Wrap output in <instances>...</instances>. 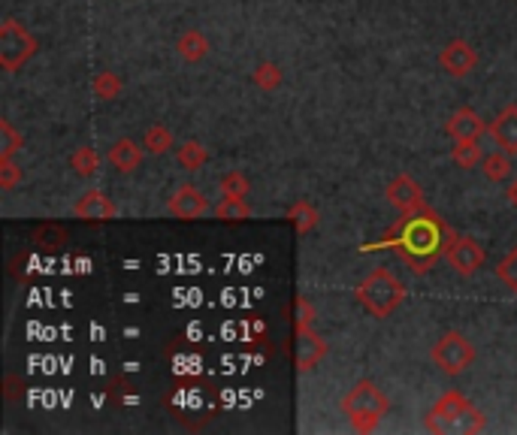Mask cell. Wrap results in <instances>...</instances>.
<instances>
[{"mask_svg":"<svg viewBox=\"0 0 517 435\" xmlns=\"http://www.w3.org/2000/svg\"><path fill=\"white\" fill-rule=\"evenodd\" d=\"M442 236H448L445 224L433 212H424L420 218L405 221V227L396 236V248L415 267V272H427V267L435 260V254L445 248Z\"/></svg>","mask_w":517,"mask_h":435,"instance_id":"cell-1","label":"cell"},{"mask_svg":"<svg viewBox=\"0 0 517 435\" xmlns=\"http://www.w3.org/2000/svg\"><path fill=\"white\" fill-rule=\"evenodd\" d=\"M484 423H487L484 415L460 393V390H450V393L442 396V400L433 405L430 417H427V430L430 432H450V430L478 432V430H484Z\"/></svg>","mask_w":517,"mask_h":435,"instance_id":"cell-2","label":"cell"},{"mask_svg":"<svg viewBox=\"0 0 517 435\" xmlns=\"http://www.w3.org/2000/svg\"><path fill=\"white\" fill-rule=\"evenodd\" d=\"M405 299V284L390 269H375L357 287V302L372 318H388Z\"/></svg>","mask_w":517,"mask_h":435,"instance_id":"cell-3","label":"cell"},{"mask_svg":"<svg viewBox=\"0 0 517 435\" xmlns=\"http://www.w3.org/2000/svg\"><path fill=\"white\" fill-rule=\"evenodd\" d=\"M342 411L357 432H372L379 426V420L390 411V402L372 381H360L342 400Z\"/></svg>","mask_w":517,"mask_h":435,"instance_id":"cell-4","label":"cell"},{"mask_svg":"<svg viewBox=\"0 0 517 435\" xmlns=\"http://www.w3.org/2000/svg\"><path fill=\"white\" fill-rule=\"evenodd\" d=\"M36 55V40L19 19L6 16L0 21V67L16 73L21 64H27Z\"/></svg>","mask_w":517,"mask_h":435,"instance_id":"cell-5","label":"cell"},{"mask_svg":"<svg viewBox=\"0 0 517 435\" xmlns=\"http://www.w3.org/2000/svg\"><path fill=\"white\" fill-rule=\"evenodd\" d=\"M442 257L457 276L472 278L478 269L484 267L487 252L484 245L475 239V236H460V233H448L445 236V248H442Z\"/></svg>","mask_w":517,"mask_h":435,"instance_id":"cell-6","label":"cell"},{"mask_svg":"<svg viewBox=\"0 0 517 435\" xmlns=\"http://www.w3.org/2000/svg\"><path fill=\"white\" fill-rule=\"evenodd\" d=\"M430 357L445 375H460L475 363V348H472V342L463 333L448 330V333H442L439 342L433 345Z\"/></svg>","mask_w":517,"mask_h":435,"instance_id":"cell-7","label":"cell"},{"mask_svg":"<svg viewBox=\"0 0 517 435\" xmlns=\"http://www.w3.org/2000/svg\"><path fill=\"white\" fill-rule=\"evenodd\" d=\"M167 209H169V215L179 218V221H200V218L209 215V200H206V194L200 188L184 182L169 194Z\"/></svg>","mask_w":517,"mask_h":435,"instance_id":"cell-8","label":"cell"},{"mask_svg":"<svg viewBox=\"0 0 517 435\" xmlns=\"http://www.w3.org/2000/svg\"><path fill=\"white\" fill-rule=\"evenodd\" d=\"M439 67L454 79H466L469 73L478 67V51L472 49L466 40H450L448 46L439 51Z\"/></svg>","mask_w":517,"mask_h":435,"instance_id":"cell-9","label":"cell"},{"mask_svg":"<svg viewBox=\"0 0 517 435\" xmlns=\"http://www.w3.org/2000/svg\"><path fill=\"white\" fill-rule=\"evenodd\" d=\"M388 200L403 212V215H418L424 212V188L411 179V175L400 173L388 184Z\"/></svg>","mask_w":517,"mask_h":435,"instance_id":"cell-10","label":"cell"},{"mask_svg":"<svg viewBox=\"0 0 517 435\" xmlns=\"http://www.w3.org/2000/svg\"><path fill=\"white\" fill-rule=\"evenodd\" d=\"M324 353H327V345H324V338L317 336V333H312L309 327H297V348H294V360H297L300 372H309V369H315L324 360Z\"/></svg>","mask_w":517,"mask_h":435,"instance_id":"cell-11","label":"cell"},{"mask_svg":"<svg viewBox=\"0 0 517 435\" xmlns=\"http://www.w3.org/2000/svg\"><path fill=\"white\" fill-rule=\"evenodd\" d=\"M106 160H109V167H113L115 173L130 175V173H137L139 164H143V145L134 143V139H130V136L115 139V143L109 145Z\"/></svg>","mask_w":517,"mask_h":435,"instance_id":"cell-12","label":"cell"},{"mask_svg":"<svg viewBox=\"0 0 517 435\" xmlns=\"http://www.w3.org/2000/svg\"><path fill=\"white\" fill-rule=\"evenodd\" d=\"M73 215L82 221H109L115 218V203L109 200L103 190H85L76 203H73Z\"/></svg>","mask_w":517,"mask_h":435,"instance_id":"cell-13","label":"cell"},{"mask_svg":"<svg viewBox=\"0 0 517 435\" xmlns=\"http://www.w3.org/2000/svg\"><path fill=\"white\" fill-rule=\"evenodd\" d=\"M490 136L497 139V145L502 151L508 154H517V106L512 103V106L499 109V115L490 121Z\"/></svg>","mask_w":517,"mask_h":435,"instance_id":"cell-14","label":"cell"},{"mask_svg":"<svg viewBox=\"0 0 517 435\" xmlns=\"http://www.w3.org/2000/svg\"><path fill=\"white\" fill-rule=\"evenodd\" d=\"M487 128H490V124H484V118L469 106H460L454 115L448 118V134L454 143L457 139H478Z\"/></svg>","mask_w":517,"mask_h":435,"instance_id":"cell-15","label":"cell"},{"mask_svg":"<svg viewBox=\"0 0 517 435\" xmlns=\"http://www.w3.org/2000/svg\"><path fill=\"white\" fill-rule=\"evenodd\" d=\"M176 51H179L182 61L200 64L203 58L209 55V40H206V34L200 27H188V31H182L179 40H176Z\"/></svg>","mask_w":517,"mask_h":435,"instance_id":"cell-16","label":"cell"},{"mask_svg":"<svg viewBox=\"0 0 517 435\" xmlns=\"http://www.w3.org/2000/svg\"><path fill=\"white\" fill-rule=\"evenodd\" d=\"M176 160H179L182 169L197 173V169H203L209 164V149H206L203 143H197V139H188V143H182L179 149H176Z\"/></svg>","mask_w":517,"mask_h":435,"instance_id":"cell-17","label":"cell"},{"mask_svg":"<svg viewBox=\"0 0 517 435\" xmlns=\"http://www.w3.org/2000/svg\"><path fill=\"white\" fill-rule=\"evenodd\" d=\"M70 169L79 179H91V175L100 173V154L94 151L91 145H79V149L70 154Z\"/></svg>","mask_w":517,"mask_h":435,"instance_id":"cell-18","label":"cell"},{"mask_svg":"<svg viewBox=\"0 0 517 435\" xmlns=\"http://www.w3.org/2000/svg\"><path fill=\"white\" fill-rule=\"evenodd\" d=\"M450 160L460 169H475L482 164V143L478 139H457L450 149Z\"/></svg>","mask_w":517,"mask_h":435,"instance_id":"cell-19","label":"cell"},{"mask_svg":"<svg viewBox=\"0 0 517 435\" xmlns=\"http://www.w3.org/2000/svg\"><path fill=\"white\" fill-rule=\"evenodd\" d=\"M173 145H176V136H173V130L164 128V124H152L143 134V149L149 154H167Z\"/></svg>","mask_w":517,"mask_h":435,"instance_id":"cell-20","label":"cell"},{"mask_svg":"<svg viewBox=\"0 0 517 435\" xmlns=\"http://www.w3.org/2000/svg\"><path fill=\"white\" fill-rule=\"evenodd\" d=\"M287 218L297 224L300 236H306L309 230H315V227H317V221H321V212H317L309 200H297V203L291 206V209H287Z\"/></svg>","mask_w":517,"mask_h":435,"instance_id":"cell-21","label":"cell"},{"mask_svg":"<svg viewBox=\"0 0 517 435\" xmlns=\"http://www.w3.org/2000/svg\"><path fill=\"white\" fill-rule=\"evenodd\" d=\"M482 169H484V175H487L490 182H505L508 175L514 173L512 154H508V151H493V154H487V158L482 160Z\"/></svg>","mask_w":517,"mask_h":435,"instance_id":"cell-22","label":"cell"},{"mask_svg":"<svg viewBox=\"0 0 517 435\" xmlns=\"http://www.w3.org/2000/svg\"><path fill=\"white\" fill-rule=\"evenodd\" d=\"M215 218L218 221H248L251 206L246 203V197H221V203L215 206Z\"/></svg>","mask_w":517,"mask_h":435,"instance_id":"cell-23","label":"cell"},{"mask_svg":"<svg viewBox=\"0 0 517 435\" xmlns=\"http://www.w3.org/2000/svg\"><path fill=\"white\" fill-rule=\"evenodd\" d=\"M251 76H255V85L261 88V91H276V88H282V82H285L282 67L272 64V61H261Z\"/></svg>","mask_w":517,"mask_h":435,"instance_id":"cell-24","label":"cell"},{"mask_svg":"<svg viewBox=\"0 0 517 435\" xmlns=\"http://www.w3.org/2000/svg\"><path fill=\"white\" fill-rule=\"evenodd\" d=\"M121 76H115V73H109V70H103L94 76V82H91V91H94V97L98 100H115L118 94H121Z\"/></svg>","mask_w":517,"mask_h":435,"instance_id":"cell-25","label":"cell"},{"mask_svg":"<svg viewBox=\"0 0 517 435\" xmlns=\"http://www.w3.org/2000/svg\"><path fill=\"white\" fill-rule=\"evenodd\" d=\"M25 145V139L10 121H0V158H16V151Z\"/></svg>","mask_w":517,"mask_h":435,"instance_id":"cell-26","label":"cell"},{"mask_svg":"<svg viewBox=\"0 0 517 435\" xmlns=\"http://www.w3.org/2000/svg\"><path fill=\"white\" fill-rule=\"evenodd\" d=\"M218 188H221V194H224V197H248L251 182H248L242 173H236V169H233V173H224V175H221Z\"/></svg>","mask_w":517,"mask_h":435,"instance_id":"cell-27","label":"cell"},{"mask_svg":"<svg viewBox=\"0 0 517 435\" xmlns=\"http://www.w3.org/2000/svg\"><path fill=\"white\" fill-rule=\"evenodd\" d=\"M497 276H499V282L508 287V291L517 293V248H514V252H508V254L499 260Z\"/></svg>","mask_w":517,"mask_h":435,"instance_id":"cell-28","label":"cell"},{"mask_svg":"<svg viewBox=\"0 0 517 435\" xmlns=\"http://www.w3.org/2000/svg\"><path fill=\"white\" fill-rule=\"evenodd\" d=\"M21 182V169L12 158H0V188L12 190Z\"/></svg>","mask_w":517,"mask_h":435,"instance_id":"cell-29","label":"cell"},{"mask_svg":"<svg viewBox=\"0 0 517 435\" xmlns=\"http://www.w3.org/2000/svg\"><path fill=\"white\" fill-rule=\"evenodd\" d=\"M36 242H43L46 239L49 242V248H58V245H64V230L61 227H40V230H36V236H34Z\"/></svg>","mask_w":517,"mask_h":435,"instance_id":"cell-30","label":"cell"},{"mask_svg":"<svg viewBox=\"0 0 517 435\" xmlns=\"http://www.w3.org/2000/svg\"><path fill=\"white\" fill-rule=\"evenodd\" d=\"M315 318V312H312V306L306 302V297H300L297 299V327H309Z\"/></svg>","mask_w":517,"mask_h":435,"instance_id":"cell-31","label":"cell"},{"mask_svg":"<svg viewBox=\"0 0 517 435\" xmlns=\"http://www.w3.org/2000/svg\"><path fill=\"white\" fill-rule=\"evenodd\" d=\"M508 203H512L514 209H517V175L512 179V184H508Z\"/></svg>","mask_w":517,"mask_h":435,"instance_id":"cell-32","label":"cell"}]
</instances>
